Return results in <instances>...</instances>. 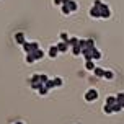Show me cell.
<instances>
[{"label": "cell", "instance_id": "6da1fadb", "mask_svg": "<svg viewBox=\"0 0 124 124\" xmlns=\"http://www.w3.org/2000/svg\"><path fill=\"white\" fill-rule=\"evenodd\" d=\"M83 98H85V101H88V103L96 101V100H98V90H96V88H88L87 92H85V95H83Z\"/></svg>", "mask_w": 124, "mask_h": 124}, {"label": "cell", "instance_id": "7a4b0ae2", "mask_svg": "<svg viewBox=\"0 0 124 124\" xmlns=\"http://www.w3.org/2000/svg\"><path fill=\"white\" fill-rule=\"evenodd\" d=\"M64 85V80H62V77H54V78H49L47 80V83H46V87L49 88V90H52V88H59Z\"/></svg>", "mask_w": 124, "mask_h": 124}, {"label": "cell", "instance_id": "3957f363", "mask_svg": "<svg viewBox=\"0 0 124 124\" xmlns=\"http://www.w3.org/2000/svg\"><path fill=\"white\" fill-rule=\"evenodd\" d=\"M36 49H39V43H36V41H33V43H28V41H26V43L23 44V51H25L26 54H33Z\"/></svg>", "mask_w": 124, "mask_h": 124}, {"label": "cell", "instance_id": "277c9868", "mask_svg": "<svg viewBox=\"0 0 124 124\" xmlns=\"http://www.w3.org/2000/svg\"><path fill=\"white\" fill-rule=\"evenodd\" d=\"M100 13H101V18L103 20H108L109 16H111V8L106 5V3H103L101 8H100Z\"/></svg>", "mask_w": 124, "mask_h": 124}, {"label": "cell", "instance_id": "5b68a950", "mask_svg": "<svg viewBox=\"0 0 124 124\" xmlns=\"http://www.w3.org/2000/svg\"><path fill=\"white\" fill-rule=\"evenodd\" d=\"M15 43L20 44V46H23L26 43V38H25V33L23 31H18V33H15Z\"/></svg>", "mask_w": 124, "mask_h": 124}, {"label": "cell", "instance_id": "8992f818", "mask_svg": "<svg viewBox=\"0 0 124 124\" xmlns=\"http://www.w3.org/2000/svg\"><path fill=\"white\" fill-rule=\"evenodd\" d=\"M59 54H61V52H59V49H57V46L52 44V46L49 47V51H47V57H49V59H56Z\"/></svg>", "mask_w": 124, "mask_h": 124}, {"label": "cell", "instance_id": "52a82bcc", "mask_svg": "<svg viewBox=\"0 0 124 124\" xmlns=\"http://www.w3.org/2000/svg\"><path fill=\"white\" fill-rule=\"evenodd\" d=\"M56 46H57V49H59V52H61V54H64V52H67V51L70 49V46H69L67 41H61V43H57Z\"/></svg>", "mask_w": 124, "mask_h": 124}, {"label": "cell", "instance_id": "ba28073f", "mask_svg": "<svg viewBox=\"0 0 124 124\" xmlns=\"http://www.w3.org/2000/svg\"><path fill=\"white\" fill-rule=\"evenodd\" d=\"M33 56H34V59H36V62H38V61H41V59L46 56V52H44V51L39 47V49H36L34 52H33Z\"/></svg>", "mask_w": 124, "mask_h": 124}, {"label": "cell", "instance_id": "9c48e42d", "mask_svg": "<svg viewBox=\"0 0 124 124\" xmlns=\"http://www.w3.org/2000/svg\"><path fill=\"white\" fill-rule=\"evenodd\" d=\"M105 70H106V69L95 67V70H93V75H95V77H98V78H103V77H105Z\"/></svg>", "mask_w": 124, "mask_h": 124}, {"label": "cell", "instance_id": "30bf717a", "mask_svg": "<svg viewBox=\"0 0 124 124\" xmlns=\"http://www.w3.org/2000/svg\"><path fill=\"white\" fill-rule=\"evenodd\" d=\"M114 77H116V74H114L113 70H109V69L105 70V77H103V78H106V80H114Z\"/></svg>", "mask_w": 124, "mask_h": 124}, {"label": "cell", "instance_id": "8fae6325", "mask_svg": "<svg viewBox=\"0 0 124 124\" xmlns=\"http://www.w3.org/2000/svg\"><path fill=\"white\" fill-rule=\"evenodd\" d=\"M95 67H96V65H95V61H85V69H87V70H90V72H93V70H95Z\"/></svg>", "mask_w": 124, "mask_h": 124}, {"label": "cell", "instance_id": "7c38bea8", "mask_svg": "<svg viewBox=\"0 0 124 124\" xmlns=\"http://www.w3.org/2000/svg\"><path fill=\"white\" fill-rule=\"evenodd\" d=\"M92 57H93V61H100V59L103 57V54H101V52H100V51L95 47V49L92 51Z\"/></svg>", "mask_w": 124, "mask_h": 124}, {"label": "cell", "instance_id": "4fadbf2b", "mask_svg": "<svg viewBox=\"0 0 124 124\" xmlns=\"http://www.w3.org/2000/svg\"><path fill=\"white\" fill-rule=\"evenodd\" d=\"M64 5H67V8L70 12H75V10H77V3H75L74 0H69L67 3H64Z\"/></svg>", "mask_w": 124, "mask_h": 124}, {"label": "cell", "instance_id": "5bb4252c", "mask_svg": "<svg viewBox=\"0 0 124 124\" xmlns=\"http://www.w3.org/2000/svg\"><path fill=\"white\" fill-rule=\"evenodd\" d=\"M78 43H80V39H78V38H75V36H72L70 39H69V46H70V47H74V46H77Z\"/></svg>", "mask_w": 124, "mask_h": 124}, {"label": "cell", "instance_id": "9a60e30c", "mask_svg": "<svg viewBox=\"0 0 124 124\" xmlns=\"http://www.w3.org/2000/svg\"><path fill=\"white\" fill-rule=\"evenodd\" d=\"M106 105H116V103H118V98H116V96H108V98H106V101H105Z\"/></svg>", "mask_w": 124, "mask_h": 124}, {"label": "cell", "instance_id": "2e32d148", "mask_svg": "<svg viewBox=\"0 0 124 124\" xmlns=\"http://www.w3.org/2000/svg\"><path fill=\"white\" fill-rule=\"evenodd\" d=\"M25 62H26V64H34L36 59H34L33 54H26V56H25Z\"/></svg>", "mask_w": 124, "mask_h": 124}, {"label": "cell", "instance_id": "e0dca14e", "mask_svg": "<svg viewBox=\"0 0 124 124\" xmlns=\"http://www.w3.org/2000/svg\"><path fill=\"white\" fill-rule=\"evenodd\" d=\"M116 98H118V103L124 108V92H119L118 95H116Z\"/></svg>", "mask_w": 124, "mask_h": 124}, {"label": "cell", "instance_id": "ac0fdd59", "mask_svg": "<svg viewBox=\"0 0 124 124\" xmlns=\"http://www.w3.org/2000/svg\"><path fill=\"white\" fill-rule=\"evenodd\" d=\"M103 113H106V114H113V113H114L113 111V106L105 103V106H103Z\"/></svg>", "mask_w": 124, "mask_h": 124}, {"label": "cell", "instance_id": "d6986e66", "mask_svg": "<svg viewBox=\"0 0 124 124\" xmlns=\"http://www.w3.org/2000/svg\"><path fill=\"white\" fill-rule=\"evenodd\" d=\"M59 38H61V41H67V43H69V39H70V36H69L65 31H61L59 33Z\"/></svg>", "mask_w": 124, "mask_h": 124}, {"label": "cell", "instance_id": "ffe728a7", "mask_svg": "<svg viewBox=\"0 0 124 124\" xmlns=\"http://www.w3.org/2000/svg\"><path fill=\"white\" fill-rule=\"evenodd\" d=\"M123 109H124V108H123L121 105H119V103H116V105H113V111H114V113H119V111H123Z\"/></svg>", "mask_w": 124, "mask_h": 124}, {"label": "cell", "instance_id": "44dd1931", "mask_svg": "<svg viewBox=\"0 0 124 124\" xmlns=\"http://www.w3.org/2000/svg\"><path fill=\"white\" fill-rule=\"evenodd\" d=\"M61 10H62V13H64V15H70V13H72V12H70V10L67 8V5H62V7H61Z\"/></svg>", "mask_w": 124, "mask_h": 124}, {"label": "cell", "instance_id": "7402d4cb", "mask_svg": "<svg viewBox=\"0 0 124 124\" xmlns=\"http://www.w3.org/2000/svg\"><path fill=\"white\" fill-rule=\"evenodd\" d=\"M54 5L56 7H62L64 3H62V0H54Z\"/></svg>", "mask_w": 124, "mask_h": 124}, {"label": "cell", "instance_id": "603a6c76", "mask_svg": "<svg viewBox=\"0 0 124 124\" xmlns=\"http://www.w3.org/2000/svg\"><path fill=\"white\" fill-rule=\"evenodd\" d=\"M15 124H25L23 121H15Z\"/></svg>", "mask_w": 124, "mask_h": 124}, {"label": "cell", "instance_id": "cb8c5ba5", "mask_svg": "<svg viewBox=\"0 0 124 124\" xmlns=\"http://www.w3.org/2000/svg\"><path fill=\"white\" fill-rule=\"evenodd\" d=\"M67 2H69V0H62V3H67Z\"/></svg>", "mask_w": 124, "mask_h": 124}, {"label": "cell", "instance_id": "d4e9b609", "mask_svg": "<svg viewBox=\"0 0 124 124\" xmlns=\"http://www.w3.org/2000/svg\"><path fill=\"white\" fill-rule=\"evenodd\" d=\"M13 124H15V123H13Z\"/></svg>", "mask_w": 124, "mask_h": 124}]
</instances>
